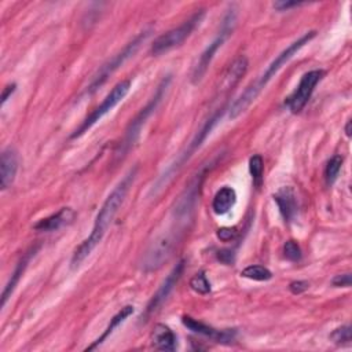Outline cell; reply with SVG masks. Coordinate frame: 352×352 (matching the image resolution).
I'll use <instances>...</instances> for the list:
<instances>
[{"label":"cell","mask_w":352,"mask_h":352,"mask_svg":"<svg viewBox=\"0 0 352 352\" xmlns=\"http://www.w3.org/2000/svg\"><path fill=\"white\" fill-rule=\"evenodd\" d=\"M136 176V168L131 169L124 177L122 180L113 188V191L107 195V198L104 199V202L102 204L95 221H94V227L91 234L76 248V250L73 252L72 260H70V267L78 268L81 265V263L91 254V252L100 243V241L103 239L109 226L111 224L114 216L117 214L118 209L121 208L133 180Z\"/></svg>","instance_id":"obj_1"},{"label":"cell","mask_w":352,"mask_h":352,"mask_svg":"<svg viewBox=\"0 0 352 352\" xmlns=\"http://www.w3.org/2000/svg\"><path fill=\"white\" fill-rule=\"evenodd\" d=\"M316 36V30H309L304 33L300 38L289 44L280 54L276 55V58L268 65L265 72L256 80L253 81L231 104L230 107V118H236L241 116L253 102L254 99L260 95V92L264 89V87L270 82V80L282 69L283 65H286L305 44H308L314 37Z\"/></svg>","instance_id":"obj_2"},{"label":"cell","mask_w":352,"mask_h":352,"mask_svg":"<svg viewBox=\"0 0 352 352\" xmlns=\"http://www.w3.org/2000/svg\"><path fill=\"white\" fill-rule=\"evenodd\" d=\"M183 230L184 227H180L177 223H173L172 220L170 227L162 231L160 235H157L153 242H150L140 261L142 270L144 272L157 271L169 260Z\"/></svg>","instance_id":"obj_3"},{"label":"cell","mask_w":352,"mask_h":352,"mask_svg":"<svg viewBox=\"0 0 352 352\" xmlns=\"http://www.w3.org/2000/svg\"><path fill=\"white\" fill-rule=\"evenodd\" d=\"M224 107L219 109L217 111H214L204 124L197 131V133L194 135V138L191 139V142L187 144V147L176 157V160L165 169V172L158 177V180L155 182V186H153V194H157L165 184H168V182L175 176V173L179 172V169L190 160V157L197 151V148L202 144V142L208 138V135L210 133V131L214 128V125L221 120L223 113H224Z\"/></svg>","instance_id":"obj_4"},{"label":"cell","mask_w":352,"mask_h":352,"mask_svg":"<svg viewBox=\"0 0 352 352\" xmlns=\"http://www.w3.org/2000/svg\"><path fill=\"white\" fill-rule=\"evenodd\" d=\"M235 22H236V8L234 6H231V8L226 12V15L221 21V26H220L217 36L199 54L197 62L192 66V72H191V82L192 84H198L204 78L216 52L223 45V43L227 40V37L232 33V30L235 28Z\"/></svg>","instance_id":"obj_5"},{"label":"cell","mask_w":352,"mask_h":352,"mask_svg":"<svg viewBox=\"0 0 352 352\" xmlns=\"http://www.w3.org/2000/svg\"><path fill=\"white\" fill-rule=\"evenodd\" d=\"M153 29H146L142 30L140 33H138L120 52H117L114 56H111L107 62H104L98 72L94 74L89 85L85 89V94H94L95 91H98V88H100L107 78L117 70L120 69L131 56H133L136 54V51L140 48V45L147 40V37L151 34Z\"/></svg>","instance_id":"obj_6"},{"label":"cell","mask_w":352,"mask_h":352,"mask_svg":"<svg viewBox=\"0 0 352 352\" xmlns=\"http://www.w3.org/2000/svg\"><path fill=\"white\" fill-rule=\"evenodd\" d=\"M204 16H205V10H198L188 19L180 23L177 28H173L160 34L151 45V50H150L151 54L158 56V55H162L164 52L173 50L175 47H179L194 32V29L199 26Z\"/></svg>","instance_id":"obj_7"},{"label":"cell","mask_w":352,"mask_h":352,"mask_svg":"<svg viewBox=\"0 0 352 352\" xmlns=\"http://www.w3.org/2000/svg\"><path fill=\"white\" fill-rule=\"evenodd\" d=\"M170 84V76H166L165 78H162V81L158 84L155 92H154V96L147 102V104L138 113V116L131 121V124L128 125L126 131H125V136H124V140L121 143V147H120V155H122L124 153H126L132 146L133 143L138 140L139 138V133L142 131V126L144 125L146 120L151 116V113L157 109V106L160 104V102L162 100L168 87Z\"/></svg>","instance_id":"obj_8"},{"label":"cell","mask_w":352,"mask_h":352,"mask_svg":"<svg viewBox=\"0 0 352 352\" xmlns=\"http://www.w3.org/2000/svg\"><path fill=\"white\" fill-rule=\"evenodd\" d=\"M131 80H122L113 87V89L107 94V96L102 100V103L94 109V111L81 122V125L72 133V139L80 138L89 128H92L102 117H104L109 111H111L129 92Z\"/></svg>","instance_id":"obj_9"},{"label":"cell","mask_w":352,"mask_h":352,"mask_svg":"<svg viewBox=\"0 0 352 352\" xmlns=\"http://www.w3.org/2000/svg\"><path fill=\"white\" fill-rule=\"evenodd\" d=\"M324 72L315 69V70H309L305 74H302L298 85L296 87V89L286 98L285 104L287 106V109L297 114L300 113L305 104L308 103L315 87L318 85V82L323 78Z\"/></svg>","instance_id":"obj_10"},{"label":"cell","mask_w":352,"mask_h":352,"mask_svg":"<svg viewBox=\"0 0 352 352\" xmlns=\"http://www.w3.org/2000/svg\"><path fill=\"white\" fill-rule=\"evenodd\" d=\"M183 270H184V260H180L173 268L172 271L168 274V276L164 279V282L161 283V286L157 289V292L153 294V297L150 298L144 312L140 316V322H146L162 304L164 301L168 298V296L170 294V292L173 290V287L176 286V283L179 282L180 276L183 275Z\"/></svg>","instance_id":"obj_11"},{"label":"cell","mask_w":352,"mask_h":352,"mask_svg":"<svg viewBox=\"0 0 352 352\" xmlns=\"http://www.w3.org/2000/svg\"><path fill=\"white\" fill-rule=\"evenodd\" d=\"M182 323L191 331L197 333V334H201V336H205L210 340H213L214 342H219V344H224V345H228L231 342H234L235 337H236V330L235 329H223V330H219V329H214L201 320H197L188 315H184L182 318Z\"/></svg>","instance_id":"obj_12"},{"label":"cell","mask_w":352,"mask_h":352,"mask_svg":"<svg viewBox=\"0 0 352 352\" xmlns=\"http://www.w3.org/2000/svg\"><path fill=\"white\" fill-rule=\"evenodd\" d=\"M274 201L278 205L279 213L283 217V220L286 223H290L294 219V216L297 214V209H298L294 190L289 186L279 188L274 194Z\"/></svg>","instance_id":"obj_13"},{"label":"cell","mask_w":352,"mask_h":352,"mask_svg":"<svg viewBox=\"0 0 352 352\" xmlns=\"http://www.w3.org/2000/svg\"><path fill=\"white\" fill-rule=\"evenodd\" d=\"M76 217V212L72 208H60L56 213L44 217L41 220H38L33 228L37 231H44V232H51V231H56L67 224H70Z\"/></svg>","instance_id":"obj_14"},{"label":"cell","mask_w":352,"mask_h":352,"mask_svg":"<svg viewBox=\"0 0 352 352\" xmlns=\"http://www.w3.org/2000/svg\"><path fill=\"white\" fill-rule=\"evenodd\" d=\"M18 170V155L12 147H7L1 153L0 158V187L1 190L8 188Z\"/></svg>","instance_id":"obj_15"},{"label":"cell","mask_w":352,"mask_h":352,"mask_svg":"<svg viewBox=\"0 0 352 352\" xmlns=\"http://www.w3.org/2000/svg\"><path fill=\"white\" fill-rule=\"evenodd\" d=\"M248 66H249V62L245 55H239L238 58H235L232 63L228 66V69L226 70V73L223 74L219 89L226 92L234 88L239 82V80L245 76Z\"/></svg>","instance_id":"obj_16"},{"label":"cell","mask_w":352,"mask_h":352,"mask_svg":"<svg viewBox=\"0 0 352 352\" xmlns=\"http://www.w3.org/2000/svg\"><path fill=\"white\" fill-rule=\"evenodd\" d=\"M37 250H38V246L30 248V249L19 258V261L16 263V265H15L12 274H11L10 280L7 282V285H6L4 289H3V293H1V307H4V305L7 304L8 298L11 297V294H12V292H14V289H15V286L18 285L21 276L23 275V272H25V270H26V267H28L30 258L36 254Z\"/></svg>","instance_id":"obj_17"},{"label":"cell","mask_w":352,"mask_h":352,"mask_svg":"<svg viewBox=\"0 0 352 352\" xmlns=\"http://www.w3.org/2000/svg\"><path fill=\"white\" fill-rule=\"evenodd\" d=\"M151 345L158 351H175L176 334L166 324L157 323L151 333Z\"/></svg>","instance_id":"obj_18"},{"label":"cell","mask_w":352,"mask_h":352,"mask_svg":"<svg viewBox=\"0 0 352 352\" xmlns=\"http://www.w3.org/2000/svg\"><path fill=\"white\" fill-rule=\"evenodd\" d=\"M236 202V192L230 186L219 188L212 201V209L216 214H226Z\"/></svg>","instance_id":"obj_19"},{"label":"cell","mask_w":352,"mask_h":352,"mask_svg":"<svg viewBox=\"0 0 352 352\" xmlns=\"http://www.w3.org/2000/svg\"><path fill=\"white\" fill-rule=\"evenodd\" d=\"M133 311H135V308H133V305H125V307H122L111 319H110V322H109V324H107V327L104 329V331L102 333V336L99 337V338H96L89 346H87L85 348V351H91V349H95L96 346H99L100 344H103V341L122 323V322H125L132 314H133Z\"/></svg>","instance_id":"obj_20"},{"label":"cell","mask_w":352,"mask_h":352,"mask_svg":"<svg viewBox=\"0 0 352 352\" xmlns=\"http://www.w3.org/2000/svg\"><path fill=\"white\" fill-rule=\"evenodd\" d=\"M249 172L256 187L263 184V173H264V161L260 154H254L249 158Z\"/></svg>","instance_id":"obj_21"},{"label":"cell","mask_w":352,"mask_h":352,"mask_svg":"<svg viewBox=\"0 0 352 352\" xmlns=\"http://www.w3.org/2000/svg\"><path fill=\"white\" fill-rule=\"evenodd\" d=\"M342 162H344V158L341 155H338V154L333 155L327 161L326 168H324V180H326L327 186H331L336 182V179H337L340 170H341Z\"/></svg>","instance_id":"obj_22"},{"label":"cell","mask_w":352,"mask_h":352,"mask_svg":"<svg viewBox=\"0 0 352 352\" xmlns=\"http://www.w3.org/2000/svg\"><path fill=\"white\" fill-rule=\"evenodd\" d=\"M241 275L243 278H248L252 280H258V282L270 280L272 278V272L263 265H249L241 271Z\"/></svg>","instance_id":"obj_23"},{"label":"cell","mask_w":352,"mask_h":352,"mask_svg":"<svg viewBox=\"0 0 352 352\" xmlns=\"http://www.w3.org/2000/svg\"><path fill=\"white\" fill-rule=\"evenodd\" d=\"M190 287L198 293V294H208L210 292V283L205 275L204 271L197 272L191 279H190Z\"/></svg>","instance_id":"obj_24"},{"label":"cell","mask_w":352,"mask_h":352,"mask_svg":"<svg viewBox=\"0 0 352 352\" xmlns=\"http://www.w3.org/2000/svg\"><path fill=\"white\" fill-rule=\"evenodd\" d=\"M330 340L337 345H349L351 344V326L345 324L336 329L330 334Z\"/></svg>","instance_id":"obj_25"},{"label":"cell","mask_w":352,"mask_h":352,"mask_svg":"<svg viewBox=\"0 0 352 352\" xmlns=\"http://www.w3.org/2000/svg\"><path fill=\"white\" fill-rule=\"evenodd\" d=\"M283 256L289 261H294V263L300 261L302 253H301V249H300L298 243L294 242V241L285 242V245H283Z\"/></svg>","instance_id":"obj_26"},{"label":"cell","mask_w":352,"mask_h":352,"mask_svg":"<svg viewBox=\"0 0 352 352\" xmlns=\"http://www.w3.org/2000/svg\"><path fill=\"white\" fill-rule=\"evenodd\" d=\"M331 285H333L334 287H349V286H351V274H349V272H345V274L336 275V276L331 279Z\"/></svg>","instance_id":"obj_27"},{"label":"cell","mask_w":352,"mask_h":352,"mask_svg":"<svg viewBox=\"0 0 352 352\" xmlns=\"http://www.w3.org/2000/svg\"><path fill=\"white\" fill-rule=\"evenodd\" d=\"M236 235V228H231V227H223L217 230V238L223 242H228L231 239H234Z\"/></svg>","instance_id":"obj_28"},{"label":"cell","mask_w":352,"mask_h":352,"mask_svg":"<svg viewBox=\"0 0 352 352\" xmlns=\"http://www.w3.org/2000/svg\"><path fill=\"white\" fill-rule=\"evenodd\" d=\"M300 6H304V3L301 1H289V0H279V1H275L272 4V7L276 10V11H287L290 8H294V7H300Z\"/></svg>","instance_id":"obj_29"},{"label":"cell","mask_w":352,"mask_h":352,"mask_svg":"<svg viewBox=\"0 0 352 352\" xmlns=\"http://www.w3.org/2000/svg\"><path fill=\"white\" fill-rule=\"evenodd\" d=\"M309 287V283L307 280H294L289 285V289L293 294H301Z\"/></svg>","instance_id":"obj_30"},{"label":"cell","mask_w":352,"mask_h":352,"mask_svg":"<svg viewBox=\"0 0 352 352\" xmlns=\"http://www.w3.org/2000/svg\"><path fill=\"white\" fill-rule=\"evenodd\" d=\"M217 258H219L221 263L230 265V264L234 263V252H232V250H227V249L219 250V252H217Z\"/></svg>","instance_id":"obj_31"},{"label":"cell","mask_w":352,"mask_h":352,"mask_svg":"<svg viewBox=\"0 0 352 352\" xmlns=\"http://www.w3.org/2000/svg\"><path fill=\"white\" fill-rule=\"evenodd\" d=\"M15 88H16V84H8V85L4 88L3 95H1V102H0L1 106H4V103H6L7 99L11 96V94L15 91Z\"/></svg>","instance_id":"obj_32"},{"label":"cell","mask_w":352,"mask_h":352,"mask_svg":"<svg viewBox=\"0 0 352 352\" xmlns=\"http://www.w3.org/2000/svg\"><path fill=\"white\" fill-rule=\"evenodd\" d=\"M351 125H352V121L348 120V121H346V125H345V135H346L348 138H351Z\"/></svg>","instance_id":"obj_33"}]
</instances>
